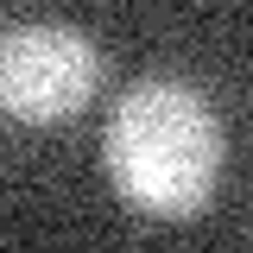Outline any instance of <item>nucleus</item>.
I'll use <instances>...</instances> for the list:
<instances>
[{
    "label": "nucleus",
    "mask_w": 253,
    "mask_h": 253,
    "mask_svg": "<svg viewBox=\"0 0 253 253\" xmlns=\"http://www.w3.org/2000/svg\"><path fill=\"white\" fill-rule=\"evenodd\" d=\"M101 83V57L76 26L38 19V26L0 32V114L13 121H70Z\"/></svg>",
    "instance_id": "nucleus-2"
},
{
    "label": "nucleus",
    "mask_w": 253,
    "mask_h": 253,
    "mask_svg": "<svg viewBox=\"0 0 253 253\" xmlns=\"http://www.w3.org/2000/svg\"><path fill=\"white\" fill-rule=\"evenodd\" d=\"M108 177L133 209L165 221L196 215L221 177V121L215 108L184 83H139L121 95V108L108 114L101 133Z\"/></svg>",
    "instance_id": "nucleus-1"
}]
</instances>
